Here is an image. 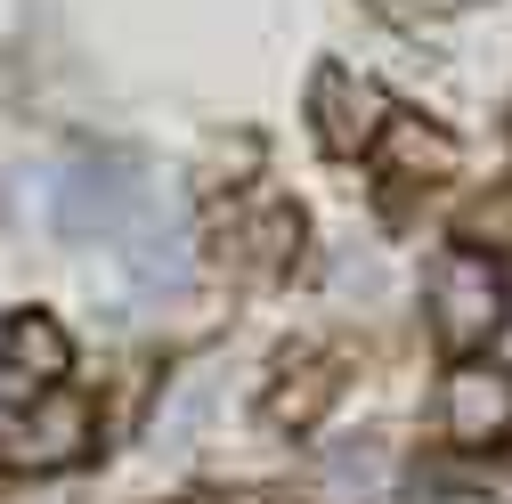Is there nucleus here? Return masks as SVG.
<instances>
[{
  "instance_id": "f03ea898",
  "label": "nucleus",
  "mask_w": 512,
  "mask_h": 504,
  "mask_svg": "<svg viewBox=\"0 0 512 504\" xmlns=\"http://www.w3.org/2000/svg\"><path fill=\"white\" fill-rule=\"evenodd\" d=\"M139 204H147V187H139V163L131 155H74L66 171L49 179V228L66 236V244L122 236Z\"/></svg>"
},
{
  "instance_id": "f257e3e1",
  "label": "nucleus",
  "mask_w": 512,
  "mask_h": 504,
  "mask_svg": "<svg viewBox=\"0 0 512 504\" xmlns=\"http://www.w3.org/2000/svg\"><path fill=\"white\" fill-rule=\"evenodd\" d=\"M423 293H431V334H439V350L472 358V350L496 342V326H504V269L488 261V252L447 244L439 261H431V277H423Z\"/></svg>"
},
{
  "instance_id": "423d86ee",
  "label": "nucleus",
  "mask_w": 512,
  "mask_h": 504,
  "mask_svg": "<svg viewBox=\"0 0 512 504\" xmlns=\"http://www.w3.org/2000/svg\"><path fill=\"white\" fill-rule=\"evenodd\" d=\"M90 439H98V407H90L82 391H49V399H33L25 431L9 439V464H25V472H66V464L90 456Z\"/></svg>"
},
{
  "instance_id": "4468645a",
  "label": "nucleus",
  "mask_w": 512,
  "mask_h": 504,
  "mask_svg": "<svg viewBox=\"0 0 512 504\" xmlns=\"http://www.w3.org/2000/svg\"><path fill=\"white\" fill-rule=\"evenodd\" d=\"M472 236H496V244L512 252V196H496V204H488V212L472 220Z\"/></svg>"
},
{
  "instance_id": "6e6552de",
  "label": "nucleus",
  "mask_w": 512,
  "mask_h": 504,
  "mask_svg": "<svg viewBox=\"0 0 512 504\" xmlns=\"http://www.w3.org/2000/svg\"><path fill=\"white\" fill-rule=\"evenodd\" d=\"M382 488H391V448L382 439H334L317 456V496L326 504H374Z\"/></svg>"
},
{
  "instance_id": "9d476101",
  "label": "nucleus",
  "mask_w": 512,
  "mask_h": 504,
  "mask_svg": "<svg viewBox=\"0 0 512 504\" xmlns=\"http://www.w3.org/2000/svg\"><path fill=\"white\" fill-rule=\"evenodd\" d=\"M293 252H301V212L293 204H269V212H252L236 228V269H252V277L293 269Z\"/></svg>"
},
{
  "instance_id": "39448f33",
  "label": "nucleus",
  "mask_w": 512,
  "mask_h": 504,
  "mask_svg": "<svg viewBox=\"0 0 512 504\" xmlns=\"http://www.w3.org/2000/svg\"><path fill=\"white\" fill-rule=\"evenodd\" d=\"M66 366H74V342H66V326L49 309L0 318V399H49Z\"/></svg>"
},
{
  "instance_id": "9b49d317",
  "label": "nucleus",
  "mask_w": 512,
  "mask_h": 504,
  "mask_svg": "<svg viewBox=\"0 0 512 504\" xmlns=\"http://www.w3.org/2000/svg\"><path fill=\"white\" fill-rule=\"evenodd\" d=\"M212 374H220V366H187V374H179V391H171L163 415H155V448H187V439H196V423H204V407H212Z\"/></svg>"
},
{
  "instance_id": "7ed1b4c3",
  "label": "nucleus",
  "mask_w": 512,
  "mask_h": 504,
  "mask_svg": "<svg viewBox=\"0 0 512 504\" xmlns=\"http://www.w3.org/2000/svg\"><path fill=\"white\" fill-rule=\"evenodd\" d=\"M187 269H196V236H187L179 196H147L122 228V277H131L139 301H171L187 285Z\"/></svg>"
},
{
  "instance_id": "ddd939ff",
  "label": "nucleus",
  "mask_w": 512,
  "mask_h": 504,
  "mask_svg": "<svg viewBox=\"0 0 512 504\" xmlns=\"http://www.w3.org/2000/svg\"><path fill=\"white\" fill-rule=\"evenodd\" d=\"M415 504H488V488H464V480H415Z\"/></svg>"
},
{
  "instance_id": "20e7f679",
  "label": "nucleus",
  "mask_w": 512,
  "mask_h": 504,
  "mask_svg": "<svg viewBox=\"0 0 512 504\" xmlns=\"http://www.w3.org/2000/svg\"><path fill=\"white\" fill-rule=\"evenodd\" d=\"M309 122H317V147L326 155H366L382 131H391V98H382L366 74L326 66L309 82Z\"/></svg>"
},
{
  "instance_id": "0eeeda50",
  "label": "nucleus",
  "mask_w": 512,
  "mask_h": 504,
  "mask_svg": "<svg viewBox=\"0 0 512 504\" xmlns=\"http://www.w3.org/2000/svg\"><path fill=\"white\" fill-rule=\"evenodd\" d=\"M439 423L456 448H488V439L512 431V366H480L464 358L456 374H447V391H439Z\"/></svg>"
},
{
  "instance_id": "1a4fd4ad",
  "label": "nucleus",
  "mask_w": 512,
  "mask_h": 504,
  "mask_svg": "<svg viewBox=\"0 0 512 504\" xmlns=\"http://www.w3.org/2000/svg\"><path fill=\"white\" fill-rule=\"evenodd\" d=\"M334 391H342V366H334V358H309V366H293L285 383L261 399V415H269L277 431H309L317 415L334 407Z\"/></svg>"
},
{
  "instance_id": "f8f14e48",
  "label": "nucleus",
  "mask_w": 512,
  "mask_h": 504,
  "mask_svg": "<svg viewBox=\"0 0 512 504\" xmlns=\"http://www.w3.org/2000/svg\"><path fill=\"white\" fill-rule=\"evenodd\" d=\"M391 163L399 171H456V139L407 114V122H391Z\"/></svg>"
},
{
  "instance_id": "2eb2a0df",
  "label": "nucleus",
  "mask_w": 512,
  "mask_h": 504,
  "mask_svg": "<svg viewBox=\"0 0 512 504\" xmlns=\"http://www.w3.org/2000/svg\"><path fill=\"white\" fill-rule=\"evenodd\" d=\"M415 9H464V0H415Z\"/></svg>"
}]
</instances>
